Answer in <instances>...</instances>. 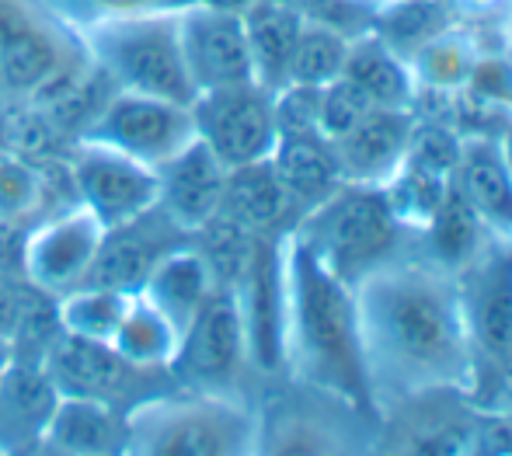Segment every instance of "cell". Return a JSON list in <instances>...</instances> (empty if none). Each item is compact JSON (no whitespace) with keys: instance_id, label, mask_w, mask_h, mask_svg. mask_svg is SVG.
<instances>
[{"instance_id":"obj_1","label":"cell","mask_w":512,"mask_h":456,"mask_svg":"<svg viewBox=\"0 0 512 456\" xmlns=\"http://www.w3.org/2000/svg\"><path fill=\"white\" fill-rule=\"evenodd\" d=\"M352 289L373 415L432 390L471 394L474 359L457 275L425 255L415 237Z\"/></svg>"},{"instance_id":"obj_2","label":"cell","mask_w":512,"mask_h":456,"mask_svg":"<svg viewBox=\"0 0 512 456\" xmlns=\"http://www.w3.org/2000/svg\"><path fill=\"white\" fill-rule=\"evenodd\" d=\"M286 380L373 418L356 289L286 234Z\"/></svg>"},{"instance_id":"obj_3","label":"cell","mask_w":512,"mask_h":456,"mask_svg":"<svg viewBox=\"0 0 512 456\" xmlns=\"http://www.w3.org/2000/svg\"><path fill=\"white\" fill-rule=\"evenodd\" d=\"M262 408L251 394L171 387L126 411L119 456H255Z\"/></svg>"},{"instance_id":"obj_4","label":"cell","mask_w":512,"mask_h":456,"mask_svg":"<svg viewBox=\"0 0 512 456\" xmlns=\"http://www.w3.org/2000/svg\"><path fill=\"white\" fill-rule=\"evenodd\" d=\"M314 258L342 282L356 286L370 272L411 244V234L394 220L384 188L342 182L293 227Z\"/></svg>"},{"instance_id":"obj_5","label":"cell","mask_w":512,"mask_h":456,"mask_svg":"<svg viewBox=\"0 0 512 456\" xmlns=\"http://www.w3.org/2000/svg\"><path fill=\"white\" fill-rule=\"evenodd\" d=\"M182 11H150L133 18H115L74 32L88 56L112 77L115 88L154 94L178 105H192L189 67L182 53Z\"/></svg>"},{"instance_id":"obj_6","label":"cell","mask_w":512,"mask_h":456,"mask_svg":"<svg viewBox=\"0 0 512 456\" xmlns=\"http://www.w3.org/2000/svg\"><path fill=\"white\" fill-rule=\"evenodd\" d=\"M485 411L467 390H432L377 411L359 456H474Z\"/></svg>"},{"instance_id":"obj_7","label":"cell","mask_w":512,"mask_h":456,"mask_svg":"<svg viewBox=\"0 0 512 456\" xmlns=\"http://www.w3.org/2000/svg\"><path fill=\"white\" fill-rule=\"evenodd\" d=\"M258 408L262 432L255 456H359L366 425L373 422L290 380L276 383Z\"/></svg>"},{"instance_id":"obj_8","label":"cell","mask_w":512,"mask_h":456,"mask_svg":"<svg viewBox=\"0 0 512 456\" xmlns=\"http://www.w3.org/2000/svg\"><path fill=\"white\" fill-rule=\"evenodd\" d=\"M460 310L474 359V401L512 359V241L492 237L457 272Z\"/></svg>"},{"instance_id":"obj_9","label":"cell","mask_w":512,"mask_h":456,"mask_svg":"<svg viewBox=\"0 0 512 456\" xmlns=\"http://www.w3.org/2000/svg\"><path fill=\"white\" fill-rule=\"evenodd\" d=\"M286 234H258L241 275L230 286L251 376L265 383L286 380Z\"/></svg>"},{"instance_id":"obj_10","label":"cell","mask_w":512,"mask_h":456,"mask_svg":"<svg viewBox=\"0 0 512 456\" xmlns=\"http://www.w3.org/2000/svg\"><path fill=\"white\" fill-rule=\"evenodd\" d=\"M196 140L227 171L269 161L276 150V91L258 81L199 91L192 101Z\"/></svg>"},{"instance_id":"obj_11","label":"cell","mask_w":512,"mask_h":456,"mask_svg":"<svg viewBox=\"0 0 512 456\" xmlns=\"http://www.w3.org/2000/svg\"><path fill=\"white\" fill-rule=\"evenodd\" d=\"M77 140L105 143L157 171L196 140V122L189 105L115 88Z\"/></svg>"},{"instance_id":"obj_12","label":"cell","mask_w":512,"mask_h":456,"mask_svg":"<svg viewBox=\"0 0 512 456\" xmlns=\"http://www.w3.org/2000/svg\"><path fill=\"white\" fill-rule=\"evenodd\" d=\"M42 366H46L49 380L56 383L60 394L105 401L119 411H129L136 401L150 394L178 387L171 369H140L126 363L112 345L63 335V331L42 356Z\"/></svg>"},{"instance_id":"obj_13","label":"cell","mask_w":512,"mask_h":456,"mask_svg":"<svg viewBox=\"0 0 512 456\" xmlns=\"http://www.w3.org/2000/svg\"><path fill=\"white\" fill-rule=\"evenodd\" d=\"M171 376L178 387L213 390V394H248L244 376H251L244 328L230 289H216L192 324L178 338Z\"/></svg>"},{"instance_id":"obj_14","label":"cell","mask_w":512,"mask_h":456,"mask_svg":"<svg viewBox=\"0 0 512 456\" xmlns=\"http://www.w3.org/2000/svg\"><path fill=\"white\" fill-rule=\"evenodd\" d=\"M70 192L105 230L157 209V171L95 140H74L63 157Z\"/></svg>"},{"instance_id":"obj_15","label":"cell","mask_w":512,"mask_h":456,"mask_svg":"<svg viewBox=\"0 0 512 456\" xmlns=\"http://www.w3.org/2000/svg\"><path fill=\"white\" fill-rule=\"evenodd\" d=\"M77 49L81 39L42 4L0 0V77L7 98L28 101Z\"/></svg>"},{"instance_id":"obj_16","label":"cell","mask_w":512,"mask_h":456,"mask_svg":"<svg viewBox=\"0 0 512 456\" xmlns=\"http://www.w3.org/2000/svg\"><path fill=\"white\" fill-rule=\"evenodd\" d=\"M105 241V227L95 213L70 202L39 216L28 230L25 244V279L46 296H63L84 286L91 265Z\"/></svg>"},{"instance_id":"obj_17","label":"cell","mask_w":512,"mask_h":456,"mask_svg":"<svg viewBox=\"0 0 512 456\" xmlns=\"http://www.w3.org/2000/svg\"><path fill=\"white\" fill-rule=\"evenodd\" d=\"M178 25H182V53L196 94L255 81L241 14L206 4H189L182 11V18H178Z\"/></svg>"},{"instance_id":"obj_18","label":"cell","mask_w":512,"mask_h":456,"mask_svg":"<svg viewBox=\"0 0 512 456\" xmlns=\"http://www.w3.org/2000/svg\"><path fill=\"white\" fill-rule=\"evenodd\" d=\"M185 241H189L185 230H178L161 209H150V213L136 216V220L122 223V227L105 230L102 251H98L84 286H108L136 293L147 282V275L154 272V265Z\"/></svg>"},{"instance_id":"obj_19","label":"cell","mask_w":512,"mask_h":456,"mask_svg":"<svg viewBox=\"0 0 512 456\" xmlns=\"http://www.w3.org/2000/svg\"><path fill=\"white\" fill-rule=\"evenodd\" d=\"M415 108H370L345 136L331 140L342 182L384 185L408 157Z\"/></svg>"},{"instance_id":"obj_20","label":"cell","mask_w":512,"mask_h":456,"mask_svg":"<svg viewBox=\"0 0 512 456\" xmlns=\"http://www.w3.org/2000/svg\"><path fill=\"white\" fill-rule=\"evenodd\" d=\"M227 168L199 140L157 168V209L185 234H196L223 209Z\"/></svg>"},{"instance_id":"obj_21","label":"cell","mask_w":512,"mask_h":456,"mask_svg":"<svg viewBox=\"0 0 512 456\" xmlns=\"http://www.w3.org/2000/svg\"><path fill=\"white\" fill-rule=\"evenodd\" d=\"M450 188L492 237L512 241V175L499 136H464Z\"/></svg>"},{"instance_id":"obj_22","label":"cell","mask_w":512,"mask_h":456,"mask_svg":"<svg viewBox=\"0 0 512 456\" xmlns=\"http://www.w3.org/2000/svg\"><path fill=\"white\" fill-rule=\"evenodd\" d=\"M56 383L46 366L14 359L0 376V453L25 456L42 446V432L56 408Z\"/></svg>"},{"instance_id":"obj_23","label":"cell","mask_w":512,"mask_h":456,"mask_svg":"<svg viewBox=\"0 0 512 456\" xmlns=\"http://www.w3.org/2000/svg\"><path fill=\"white\" fill-rule=\"evenodd\" d=\"M126 443V411L91 397L60 394L42 432V446L60 456H119Z\"/></svg>"},{"instance_id":"obj_24","label":"cell","mask_w":512,"mask_h":456,"mask_svg":"<svg viewBox=\"0 0 512 456\" xmlns=\"http://www.w3.org/2000/svg\"><path fill=\"white\" fill-rule=\"evenodd\" d=\"M502 21H464L439 32L429 46H422L411 56V74L418 84V98H439V94L464 91L471 77L478 53L485 42L499 32Z\"/></svg>"},{"instance_id":"obj_25","label":"cell","mask_w":512,"mask_h":456,"mask_svg":"<svg viewBox=\"0 0 512 456\" xmlns=\"http://www.w3.org/2000/svg\"><path fill=\"white\" fill-rule=\"evenodd\" d=\"M269 164L276 171L297 220L342 185L335 150H331V143L321 133L279 136L276 150L269 154Z\"/></svg>"},{"instance_id":"obj_26","label":"cell","mask_w":512,"mask_h":456,"mask_svg":"<svg viewBox=\"0 0 512 456\" xmlns=\"http://www.w3.org/2000/svg\"><path fill=\"white\" fill-rule=\"evenodd\" d=\"M216 289L220 286H216L206 258L199 255V248L189 237V241L178 244L175 251H168V255L154 265V272L147 275V282H143L136 293L147 296V300L175 324L178 335H182Z\"/></svg>"},{"instance_id":"obj_27","label":"cell","mask_w":512,"mask_h":456,"mask_svg":"<svg viewBox=\"0 0 512 456\" xmlns=\"http://www.w3.org/2000/svg\"><path fill=\"white\" fill-rule=\"evenodd\" d=\"M241 21L244 35H248L255 81L265 84L269 91H279L286 84V70H290L297 39L307 25L304 14L290 0H255L241 14Z\"/></svg>"},{"instance_id":"obj_28","label":"cell","mask_w":512,"mask_h":456,"mask_svg":"<svg viewBox=\"0 0 512 456\" xmlns=\"http://www.w3.org/2000/svg\"><path fill=\"white\" fill-rule=\"evenodd\" d=\"M342 77L356 84L370 98V105L377 108H415L418 101V84L415 74H411V63L373 32L349 39Z\"/></svg>"},{"instance_id":"obj_29","label":"cell","mask_w":512,"mask_h":456,"mask_svg":"<svg viewBox=\"0 0 512 456\" xmlns=\"http://www.w3.org/2000/svg\"><path fill=\"white\" fill-rule=\"evenodd\" d=\"M223 213L251 234H286V230L297 227V213H293L269 161L227 171Z\"/></svg>"},{"instance_id":"obj_30","label":"cell","mask_w":512,"mask_h":456,"mask_svg":"<svg viewBox=\"0 0 512 456\" xmlns=\"http://www.w3.org/2000/svg\"><path fill=\"white\" fill-rule=\"evenodd\" d=\"M457 21L460 14L450 0H384L373 11L370 32L411 63L418 49L429 46L439 32H446Z\"/></svg>"},{"instance_id":"obj_31","label":"cell","mask_w":512,"mask_h":456,"mask_svg":"<svg viewBox=\"0 0 512 456\" xmlns=\"http://www.w3.org/2000/svg\"><path fill=\"white\" fill-rule=\"evenodd\" d=\"M178 328L147 300L143 293H133L126 314H122L119 328L112 335V349L119 352L126 363L140 369H171L178 352Z\"/></svg>"},{"instance_id":"obj_32","label":"cell","mask_w":512,"mask_h":456,"mask_svg":"<svg viewBox=\"0 0 512 456\" xmlns=\"http://www.w3.org/2000/svg\"><path fill=\"white\" fill-rule=\"evenodd\" d=\"M380 188H384V199H387V206H391L394 220H398L411 237H418L432 223V216L439 213L446 195H450V175L415 161V157H405L401 168Z\"/></svg>"},{"instance_id":"obj_33","label":"cell","mask_w":512,"mask_h":456,"mask_svg":"<svg viewBox=\"0 0 512 456\" xmlns=\"http://www.w3.org/2000/svg\"><path fill=\"white\" fill-rule=\"evenodd\" d=\"M415 241L429 258H436L439 265L457 272L460 265H467L488 241H492V234L481 227L478 216H474L471 209L460 202V195L450 188V195H446V202L439 206V213L432 216V223Z\"/></svg>"},{"instance_id":"obj_34","label":"cell","mask_w":512,"mask_h":456,"mask_svg":"<svg viewBox=\"0 0 512 456\" xmlns=\"http://www.w3.org/2000/svg\"><path fill=\"white\" fill-rule=\"evenodd\" d=\"M133 293L108 286H77L70 293L56 296V321L63 335L88 338V342L108 345L126 314Z\"/></svg>"},{"instance_id":"obj_35","label":"cell","mask_w":512,"mask_h":456,"mask_svg":"<svg viewBox=\"0 0 512 456\" xmlns=\"http://www.w3.org/2000/svg\"><path fill=\"white\" fill-rule=\"evenodd\" d=\"M49 209V171L46 164L25 161L0 147V216L39 220Z\"/></svg>"},{"instance_id":"obj_36","label":"cell","mask_w":512,"mask_h":456,"mask_svg":"<svg viewBox=\"0 0 512 456\" xmlns=\"http://www.w3.org/2000/svg\"><path fill=\"white\" fill-rule=\"evenodd\" d=\"M345 53H349V39L331 28L304 25L293 49L290 70H286V84H304V88H324V84L338 81L345 67Z\"/></svg>"},{"instance_id":"obj_37","label":"cell","mask_w":512,"mask_h":456,"mask_svg":"<svg viewBox=\"0 0 512 456\" xmlns=\"http://www.w3.org/2000/svg\"><path fill=\"white\" fill-rule=\"evenodd\" d=\"M35 4L46 7L70 32H84L91 25H102V21H115V18H133V14L185 11L196 0H35Z\"/></svg>"},{"instance_id":"obj_38","label":"cell","mask_w":512,"mask_h":456,"mask_svg":"<svg viewBox=\"0 0 512 456\" xmlns=\"http://www.w3.org/2000/svg\"><path fill=\"white\" fill-rule=\"evenodd\" d=\"M370 108H377V105H370V98L352 81L338 77V81L324 84L321 94H317V129H321V136L331 143L349 133Z\"/></svg>"},{"instance_id":"obj_39","label":"cell","mask_w":512,"mask_h":456,"mask_svg":"<svg viewBox=\"0 0 512 456\" xmlns=\"http://www.w3.org/2000/svg\"><path fill=\"white\" fill-rule=\"evenodd\" d=\"M42 300H49L42 289H35L28 279H18V275H0V335L18 338V331L25 328V321L35 314Z\"/></svg>"},{"instance_id":"obj_40","label":"cell","mask_w":512,"mask_h":456,"mask_svg":"<svg viewBox=\"0 0 512 456\" xmlns=\"http://www.w3.org/2000/svg\"><path fill=\"white\" fill-rule=\"evenodd\" d=\"M28 230H32V220L0 216V275H18V279H25Z\"/></svg>"},{"instance_id":"obj_41","label":"cell","mask_w":512,"mask_h":456,"mask_svg":"<svg viewBox=\"0 0 512 456\" xmlns=\"http://www.w3.org/2000/svg\"><path fill=\"white\" fill-rule=\"evenodd\" d=\"M474 456H512V415H488L485 411Z\"/></svg>"},{"instance_id":"obj_42","label":"cell","mask_w":512,"mask_h":456,"mask_svg":"<svg viewBox=\"0 0 512 456\" xmlns=\"http://www.w3.org/2000/svg\"><path fill=\"white\" fill-rule=\"evenodd\" d=\"M478 408L488 415H512V359L499 369L492 383L478 394Z\"/></svg>"},{"instance_id":"obj_43","label":"cell","mask_w":512,"mask_h":456,"mask_svg":"<svg viewBox=\"0 0 512 456\" xmlns=\"http://www.w3.org/2000/svg\"><path fill=\"white\" fill-rule=\"evenodd\" d=\"M464 21H502L512 11V0H450Z\"/></svg>"},{"instance_id":"obj_44","label":"cell","mask_w":512,"mask_h":456,"mask_svg":"<svg viewBox=\"0 0 512 456\" xmlns=\"http://www.w3.org/2000/svg\"><path fill=\"white\" fill-rule=\"evenodd\" d=\"M196 4H206V7H220V11H234V14H244L255 0H196Z\"/></svg>"},{"instance_id":"obj_45","label":"cell","mask_w":512,"mask_h":456,"mask_svg":"<svg viewBox=\"0 0 512 456\" xmlns=\"http://www.w3.org/2000/svg\"><path fill=\"white\" fill-rule=\"evenodd\" d=\"M14 359H18V356H14V345H11V338H4V335H0V376L7 373V366H11Z\"/></svg>"},{"instance_id":"obj_46","label":"cell","mask_w":512,"mask_h":456,"mask_svg":"<svg viewBox=\"0 0 512 456\" xmlns=\"http://www.w3.org/2000/svg\"><path fill=\"white\" fill-rule=\"evenodd\" d=\"M499 147H502V157H506V168H509V175H512V122L499 133Z\"/></svg>"},{"instance_id":"obj_47","label":"cell","mask_w":512,"mask_h":456,"mask_svg":"<svg viewBox=\"0 0 512 456\" xmlns=\"http://www.w3.org/2000/svg\"><path fill=\"white\" fill-rule=\"evenodd\" d=\"M502 46H506L509 56H512V11L502 18Z\"/></svg>"},{"instance_id":"obj_48","label":"cell","mask_w":512,"mask_h":456,"mask_svg":"<svg viewBox=\"0 0 512 456\" xmlns=\"http://www.w3.org/2000/svg\"><path fill=\"white\" fill-rule=\"evenodd\" d=\"M7 101V91H4V77H0V105Z\"/></svg>"},{"instance_id":"obj_49","label":"cell","mask_w":512,"mask_h":456,"mask_svg":"<svg viewBox=\"0 0 512 456\" xmlns=\"http://www.w3.org/2000/svg\"><path fill=\"white\" fill-rule=\"evenodd\" d=\"M377 4H384V0H377Z\"/></svg>"},{"instance_id":"obj_50","label":"cell","mask_w":512,"mask_h":456,"mask_svg":"<svg viewBox=\"0 0 512 456\" xmlns=\"http://www.w3.org/2000/svg\"><path fill=\"white\" fill-rule=\"evenodd\" d=\"M0 456H7V453H0Z\"/></svg>"},{"instance_id":"obj_51","label":"cell","mask_w":512,"mask_h":456,"mask_svg":"<svg viewBox=\"0 0 512 456\" xmlns=\"http://www.w3.org/2000/svg\"><path fill=\"white\" fill-rule=\"evenodd\" d=\"M373 4H377V0H373Z\"/></svg>"}]
</instances>
